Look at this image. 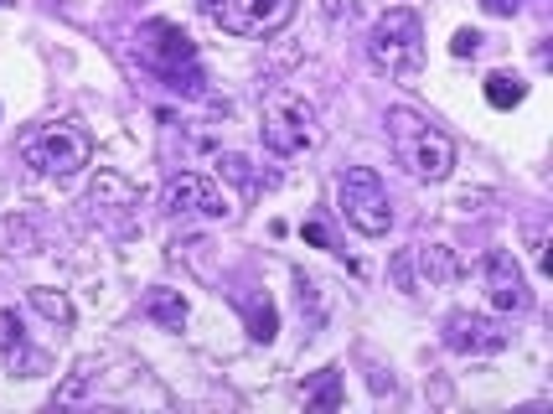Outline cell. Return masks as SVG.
I'll use <instances>...</instances> for the list:
<instances>
[{"instance_id":"1","label":"cell","mask_w":553,"mask_h":414,"mask_svg":"<svg viewBox=\"0 0 553 414\" xmlns=\"http://www.w3.org/2000/svg\"><path fill=\"white\" fill-rule=\"evenodd\" d=\"M135 57H140V68L150 78L171 88V94H187V99L207 94V73H202L197 42L181 32L176 21H145L135 32Z\"/></svg>"},{"instance_id":"2","label":"cell","mask_w":553,"mask_h":414,"mask_svg":"<svg viewBox=\"0 0 553 414\" xmlns=\"http://www.w3.org/2000/svg\"><path fill=\"white\" fill-rule=\"evenodd\" d=\"M388 140H393L398 166H404L414 182H445V176L455 171V140L435 120H424L419 109H409V104L388 109Z\"/></svg>"},{"instance_id":"3","label":"cell","mask_w":553,"mask_h":414,"mask_svg":"<svg viewBox=\"0 0 553 414\" xmlns=\"http://www.w3.org/2000/svg\"><path fill=\"white\" fill-rule=\"evenodd\" d=\"M21 161L32 166L37 176H57V182H68L78 176L88 161H94V135L73 120H47V125H32L21 140H16Z\"/></svg>"},{"instance_id":"4","label":"cell","mask_w":553,"mask_h":414,"mask_svg":"<svg viewBox=\"0 0 553 414\" xmlns=\"http://www.w3.org/2000/svg\"><path fill=\"white\" fill-rule=\"evenodd\" d=\"M367 63H373L383 78H419L424 68V21L409 6H393L373 21L367 32Z\"/></svg>"},{"instance_id":"5","label":"cell","mask_w":553,"mask_h":414,"mask_svg":"<svg viewBox=\"0 0 553 414\" xmlns=\"http://www.w3.org/2000/svg\"><path fill=\"white\" fill-rule=\"evenodd\" d=\"M336 213H342L362 239H383L393 228V202L388 187L373 166H347L342 182H336Z\"/></svg>"},{"instance_id":"6","label":"cell","mask_w":553,"mask_h":414,"mask_svg":"<svg viewBox=\"0 0 553 414\" xmlns=\"http://www.w3.org/2000/svg\"><path fill=\"white\" fill-rule=\"evenodd\" d=\"M259 135H264V145L274 156H305V151H316V140H321V130H316V109L305 104L300 94H269V104H264V120H259Z\"/></svg>"},{"instance_id":"7","label":"cell","mask_w":553,"mask_h":414,"mask_svg":"<svg viewBox=\"0 0 553 414\" xmlns=\"http://www.w3.org/2000/svg\"><path fill=\"white\" fill-rule=\"evenodd\" d=\"M197 11L233 37H274L290 26L295 0H197Z\"/></svg>"},{"instance_id":"8","label":"cell","mask_w":553,"mask_h":414,"mask_svg":"<svg viewBox=\"0 0 553 414\" xmlns=\"http://www.w3.org/2000/svg\"><path fill=\"white\" fill-rule=\"evenodd\" d=\"M161 207L166 213H192V218H233V197L202 171H176L161 187Z\"/></svg>"},{"instance_id":"9","label":"cell","mask_w":553,"mask_h":414,"mask_svg":"<svg viewBox=\"0 0 553 414\" xmlns=\"http://www.w3.org/2000/svg\"><path fill=\"white\" fill-rule=\"evenodd\" d=\"M445 347L466 352V358H491V352L512 347V332H507V321L486 316V311H450L445 316Z\"/></svg>"},{"instance_id":"10","label":"cell","mask_w":553,"mask_h":414,"mask_svg":"<svg viewBox=\"0 0 553 414\" xmlns=\"http://www.w3.org/2000/svg\"><path fill=\"white\" fill-rule=\"evenodd\" d=\"M486 295L491 306L507 311V316H528L533 311V285L522 275V264L512 249H491L486 254Z\"/></svg>"},{"instance_id":"11","label":"cell","mask_w":553,"mask_h":414,"mask_svg":"<svg viewBox=\"0 0 553 414\" xmlns=\"http://www.w3.org/2000/svg\"><path fill=\"white\" fill-rule=\"evenodd\" d=\"M0 363L11 368V378H42L47 373V352L32 347V337H26V321L6 306L0 311Z\"/></svg>"},{"instance_id":"12","label":"cell","mask_w":553,"mask_h":414,"mask_svg":"<svg viewBox=\"0 0 553 414\" xmlns=\"http://www.w3.org/2000/svg\"><path fill=\"white\" fill-rule=\"evenodd\" d=\"M409 264L419 270L414 285H429V290H445V285L460 280V259H455V249L440 244V239H419V244H409Z\"/></svg>"},{"instance_id":"13","label":"cell","mask_w":553,"mask_h":414,"mask_svg":"<svg viewBox=\"0 0 553 414\" xmlns=\"http://www.w3.org/2000/svg\"><path fill=\"white\" fill-rule=\"evenodd\" d=\"M88 202H94V213H104V218H130L140 207V187L130 182L125 171L99 166V176L88 182Z\"/></svg>"},{"instance_id":"14","label":"cell","mask_w":553,"mask_h":414,"mask_svg":"<svg viewBox=\"0 0 553 414\" xmlns=\"http://www.w3.org/2000/svg\"><path fill=\"white\" fill-rule=\"evenodd\" d=\"M145 316L156 321V327H166V332H181V327H187V301H181V290L156 285L145 295Z\"/></svg>"},{"instance_id":"15","label":"cell","mask_w":553,"mask_h":414,"mask_svg":"<svg viewBox=\"0 0 553 414\" xmlns=\"http://www.w3.org/2000/svg\"><path fill=\"white\" fill-rule=\"evenodd\" d=\"M26 301H32V311L37 316H47L52 327H73V301L63 290H52V285H32L26 290Z\"/></svg>"},{"instance_id":"16","label":"cell","mask_w":553,"mask_h":414,"mask_svg":"<svg viewBox=\"0 0 553 414\" xmlns=\"http://www.w3.org/2000/svg\"><path fill=\"white\" fill-rule=\"evenodd\" d=\"M522 99H528V83H522L517 73H491L486 78V104L491 109H517Z\"/></svg>"},{"instance_id":"17","label":"cell","mask_w":553,"mask_h":414,"mask_svg":"<svg viewBox=\"0 0 553 414\" xmlns=\"http://www.w3.org/2000/svg\"><path fill=\"white\" fill-rule=\"evenodd\" d=\"M305 404L311 409H342V368H326L311 389H305Z\"/></svg>"},{"instance_id":"18","label":"cell","mask_w":553,"mask_h":414,"mask_svg":"<svg viewBox=\"0 0 553 414\" xmlns=\"http://www.w3.org/2000/svg\"><path fill=\"white\" fill-rule=\"evenodd\" d=\"M243 316H249V337L254 342H274V327H280V321H274L269 301H243Z\"/></svg>"},{"instance_id":"19","label":"cell","mask_w":553,"mask_h":414,"mask_svg":"<svg viewBox=\"0 0 553 414\" xmlns=\"http://www.w3.org/2000/svg\"><path fill=\"white\" fill-rule=\"evenodd\" d=\"M99 373H94V358H83L73 373H68V383H63V389H57V404H78L83 394H88V383H94Z\"/></svg>"},{"instance_id":"20","label":"cell","mask_w":553,"mask_h":414,"mask_svg":"<svg viewBox=\"0 0 553 414\" xmlns=\"http://www.w3.org/2000/svg\"><path fill=\"white\" fill-rule=\"evenodd\" d=\"M218 171L228 176V182H238V187H259L254 161H249V156H238V151H223V156H218Z\"/></svg>"},{"instance_id":"21","label":"cell","mask_w":553,"mask_h":414,"mask_svg":"<svg viewBox=\"0 0 553 414\" xmlns=\"http://www.w3.org/2000/svg\"><path fill=\"white\" fill-rule=\"evenodd\" d=\"M481 42H486L481 32H471V26H460V32H455V42H450V52H455V57H476V52H481Z\"/></svg>"},{"instance_id":"22","label":"cell","mask_w":553,"mask_h":414,"mask_svg":"<svg viewBox=\"0 0 553 414\" xmlns=\"http://www.w3.org/2000/svg\"><path fill=\"white\" fill-rule=\"evenodd\" d=\"M300 239H305V244H316V249H331V254H336V239H331V228H326V223H305V228H300Z\"/></svg>"},{"instance_id":"23","label":"cell","mask_w":553,"mask_h":414,"mask_svg":"<svg viewBox=\"0 0 553 414\" xmlns=\"http://www.w3.org/2000/svg\"><path fill=\"white\" fill-rule=\"evenodd\" d=\"M393 280H398V290H419V285H414V264H409V249L393 259Z\"/></svg>"},{"instance_id":"24","label":"cell","mask_w":553,"mask_h":414,"mask_svg":"<svg viewBox=\"0 0 553 414\" xmlns=\"http://www.w3.org/2000/svg\"><path fill=\"white\" fill-rule=\"evenodd\" d=\"M481 6H486L491 16H512V11H517V0H481Z\"/></svg>"},{"instance_id":"25","label":"cell","mask_w":553,"mask_h":414,"mask_svg":"<svg viewBox=\"0 0 553 414\" xmlns=\"http://www.w3.org/2000/svg\"><path fill=\"white\" fill-rule=\"evenodd\" d=\"M0 6H6V0H0Z\"/></svg>"}]
</instances>
